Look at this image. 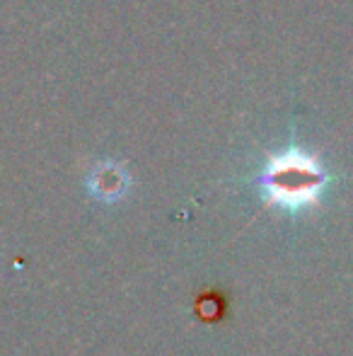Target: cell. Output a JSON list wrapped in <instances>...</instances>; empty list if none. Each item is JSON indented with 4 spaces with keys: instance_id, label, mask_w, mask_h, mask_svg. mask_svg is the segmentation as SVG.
Returning <instances> with one entry per match:
<instances>
[{
    "instance_id": "obj_1",
    "label": "cell",
    "mask_w": 353,
    "mask_h": 356,
    "mask_svg": "<svg viewBox=\"0 0 353 356\" xmlns=\"http://www.w3.org/2000/svg\"><path fill=\"white\" fill-rule=\"evenodd\" d=\"M327 179L329 175L320 160L291 148L268 160L259 175V189L273 207H281L286 211H302L320 202Z\"/></svg>"
},
{
    "instance_id": "obj_2",
    "label": "cell",
    "mask_w": 353,
    "mask_h": 356,
    "mask_svg": "<svg viewBox=\"0 0 353 356\" xmlns=\"http://www.w3.org/2000/svg\"><path fill=\"white\" fill-rule=\"evenodd\" d=\"M128 187V177L119 165L104 163L89 172L87 179V189L92 197H97L99 202H117L126 194Z\"/></svg>"
}]
</instances>
